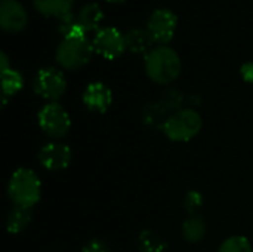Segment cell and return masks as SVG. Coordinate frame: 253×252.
<instances>
[{
	"instance_id": "26",
	"label": "cell",
	"mask_w": 253,
	"mask_h": 252,
	"mask_svg": "<svg viewBox=\"0 0 253 252\" xmlns=\"http://www.w3.org/2000/svg\"><path fill=\"white\" fill-rule=\"evenodd\" d=\"M9 61H7V55L4 52H1V71H6L9 70Z\"/></svg>"
},
{
	"instance_id": "21",
	"label": "cell",
	"mask_w": 253,
	"mask_h": 252,
	"mask_svg": "<svg viewBox=\"0 0 253 252\" xmlns=\"http://www.w3.org/2000/svg\"><path fill=\"white\" fill-rule=\"evenodd\" d=\"M58 30L64 37H71V36H86V31L80 27L77 16L71 12L62 15L61 18H58Z\"/></svg>"
},
{
	"instance_id": "22",
	"label": "cell",
	"mask_w": 253,
	"mask_h": 252,
	"mask_svg": "<svg viewBox=\"0 0 253 252\" xmlns=\"http://www.w3.org/2000/svg\"><path fill=\"white\" fill-rule=\"evenodd\" d=\"M218 252H253V248L245 236H231L222 242Z\"/></svg>"
},
{
	"instance_id": "5",
	"label": "cell",
	"mask_w": 253,
	"mask_h": 252,
	"mask_svg": "<svg viewBox=\"0 0 253 252\" xmlns=\"http://www.w3.org/2000/svg\"><path fill=\"white\" fill-rule=\"evenodd\" d=\"M39 125L47 137L61 140L68 134L71 128V119L61 104L49 102L39 111Z\"/></svg>"
},
{
	"instance_id": "19",
	"label": "cell",
	"mask_w": 253,
	"mask_h": 252,
	"mask_svg": "<svg viewBox=\"0 0 253 252\" xmlns=\"http://www.w3.org/2000/svg\"><path fill=\"white\" fill-rule=\"evenodd\" d=\"M187 98L185 95L179 91V89H175V88H169L166 89L165 92H162L160 98H159V104L169 113H176L179 110L184 108V104H185Z\"/></svg>"
},
{
	"instance_id": "8",
	"label": "cell",
	"mask_w": 253,
	"mask_h": 252,
	"mask_svg": "<svg viewBox=\"0 0 253 252\" xmlns=\"http://www.w3.org/2000/svg\"><path fill=\"white\" fill-rule=\"evenodd\" d=\"M176 24L178 18L170 9H157L151 13L147 30L153 36L154 42L168 43L172 40L175 34Z\"/></svg>"
},
{
	"instance_id": "11",
	"label": "cell",
	"mask_w": 253,
	"mask_h": 252,
	"mask_svg": "<svg viewBox=\"0 0 253 252\" xmlns=\"http://www.w3.org/2000/svg\"><path fill=\"white\" fill-rule=\"evenodd\" d=\"M83 102L90 111L105 113L113 102V92L107 85L101 82H93L84 89Z\"/></svg>"
},
{
	"instance_id": "13",
	"label": "cell",
	"mask_w": 253,
	"mask_h": 252,
	"mask_svg": "<svg viewBox=\"0 0 253 252\" xmlns=\"http://www.w3.org/2000/svg\"><path fill=\"white\" fill-rule=\"evenodd\" d=\"M169 117V113L156 101V102H148L144 105L141 111V119L145 126L150 129H162Z\"/></svg>"
},
{
	"instance_id": "18",
	"label": "cell",
	"mask_w": 253,
	"mask_h": 252,
	"mask_svg": "<svg viewBox=\"0 0 253 252\" xmlns=\"http://www.w3.org/2000/svg\"><path fill=\"white\" fill-rule=\"evenodd\" d=\"M24 85V79L21 76L19 71L16 70H6V71H1V91H3V107L6 105L7 102V98L15 95L16 92L21 91Z\"/></svg>"
},
{
	"instance_id": "2",
	"label": "cell",
	"mask_w": 253,
	"mask_h": 252,
	"mask_svg": "<svg viewBox=\"0 0 253 252\" xmlns=\"http://www.w3.org/2000/svg\"><path fill=\"white\" fill-rule=\"evenodd\" d=\"M7 196L15 206L33 208L42 196V183L37 174L28 168L16 169L7 184Z\"/></svg>"
},
{
	"instance_id": "25",
	"label": "cell",
	"mask_w": 253,
	"mask_h": 252,
	"mask_svg": "<svg viewBox=\"0 0 253 252\" xmlns=\"http://www.w3.org/2000/svg\"><path fill=\"white\" fill-rule=\"evenodd\" d=\"M240 73L243 76V79L249 83H253V62H246L242 65Z\"/></svg>"
},
{
	"instance_id": "16",
	"label": "cell",
	"mask_w": 253,
	"mask_h": 252,
	"mask_svg": "<svg viewBox=\"0 0 253 252\" xmlns=\"http://www.w3.org/2000/svg\"><path fill=\"white\" fill-rule=\"evenodd\" d=\"M206 232H208L206 221L197 214L190 215L182 224V236L190 244L200 242L206 236Z\"/></svg>"
},
{
	"instance_id": "27",
	"label": "cell",
	"mask_w": 253,
	"mask_h": 252,
	"mask_svg": "<svg viewBox=\"0 0 253 252\" xmlns=\"http://www.w3.org/2000/svg\"><path fill=\"white\" fill-rule=\"evenodd\" d=\"M107 1H110V3H122L125 0H107Z\"/></svg>"
},
{
	"instance_id": "23",
	"label": "cell",
	"mask_w": 253,
	"mask_h": 252,
	"mask_svg": "<svg viewBox=\"0 0 253 252\" xmlns=\"http://www.w3.org/2000/svg\"><path fill=\"white\" fill-rule=\"evenodd\" d=\"M203 206V196L196 192V190H191L187 193L185 199H184V208L191 214V215H196V212Z\"/></svg>"
},
{
	"instance_id": "1",
	"label": "cell",
	"mask_w": 253,
	"mask_h": 252,
	"mask_svg": "<svg viewBox=\"0 0 253 252\" xmlns=\"http://www.w3.org/2000/svg\"><path fill=\"white\" fill-rule=\"evenodd\" d=\"M145 73L147 76L159 85H168L178 79L181 73V58L169 46L153 48L145 55Z\"/></svg>"
},
{
	"instance_id": "15",
	"label": "cell",
	"mask_w": 253,
	"mask_h": 252,
	"mask_svg": "<svg viewBox=\"0 0 253 252\" xmlns=\"http://www.w3.org/2000/svg\"><path fill=\"white\" fill-rule=\"evenodd\" d=\"M31 217H33L31 208L15 206V208L9 212L7 220H6L7 232H9V233H13V235L24 232V230L30 226Z\"/></svg>"
},
{
	"instance_id": "20",
	"label": "cell",
	"mask_w": 253,
	"mask_h": 252,
	"mask_svg": "<svg viewBox=\"0 0 253 252\" xmlns=\"http://www.w3.org/2000/svg\"><path fill=\"white\" fill-rule=\"evenodd\" d=\"M139 251L141 252H166L168 245L160 235L151 230H144L139 235Z\"/></svg>"
},
{
	"instance_id": "3",
	"label": "cell",
	"mask_w": 253,
	"mask_h": 252,
	"mask_svg": "<svg viewBox=\"0 0 253 252\" xmlns=\"http://www.w3.org/2000/svg\"><path fill=\"white\" fill-rule=\"evenodd\" d=\"M93 50V43L86 36L64 37L56 49V61L67 70H79L92 59Z\"/></svg>"
},
{
	"instance_id": "24",
	"label": "cell",
	"mask_w": 253,
	"mask_h": 252,
	"mask_svg": "<svg viewBox=\"0 0 253 252\" xmlns=\"http://www.w3.org/2000/svg\"><path fill=\"white\" fill-rule=\"evenodd\" d=\"M83 252H111V251H110V248H108L104 242H101V241H92V242H89V244L83 248Z\"/></svg>"
},
{
	"instance_id": "7",
	"label": "cell",
	"mask_w": 253,
	"mask_h": 252,
	"mask_svg": "<svg viewBox=\"0 0 253 252\" xmlns=\"http://www.w3.org/2000/svg\"><path fill=\"white\" fill-rule=\"evenodd\" d=\"M95 52L107 59H116L126 50L125 36L114 27L99 28L92 40Z\"/></svg>"
},
{
	"instance_id": "17",
	"label": "cell",
	"mask_w": 253,
	"mask_h": 252,
	"mask_svg": "<svg viewBox=\"0 0 253 252\" xmlns=\"http://www.w3.org/2000/svg\"><path fill=\"white\" fill-rule=\"evenodd\" d=\"M74 0H33L34 7L44 16H58L71 12Z\"/></svg>"
},
{
	"instance_id": "10",
	"label": "cell",
	"mask_w": 253,
	"mask_h": 252,
	"mask_svg": "<svg viewBox=\"0 0 253 252\" xmlns=\"http://www.w3.org/2000/svg\"><path fill=\"white\" fill-rule=\"evenodd\" d=\"M27 12L18 0H1L0 25L6 33H19L27 25Z\"/></svg>"
},
{
	"instance_id": "14",
	"label": "cell",
	"mask_w": 253,
	"mask_h": 252,
	"mask_svg": "<svg viewBox=\"0 0 253 252\" xmlns=\"http://www.w3.org/2000/svg\"><path fill=\"white\" fill-rule=\"evenodd\" d=\"M102 18H104V12L99 7V4H96V3H89V4L83 6L80 9V12L77 13V21L84 31L98 30Z\"/></svg>"
},
{
	"instance_id": "12",
	"label": "cell",
	"mask_w": 253,
	"mask_h": 252,
	"mask_svg": "<svg viewBox=\"0 0 253 252\" xmlns=\"http://www.w3.org/2000/svg\"><path fill=\"white\" fill-rule=\"evenodd\" d=\"M125 40L126 49H129L133 53H148L154 43V39L150 34V31L142 28H133L127 31L125 34Z\"/></svg>"
},
{
	"instance_id": "4",
	"label": "cell",
	"mask_w": 253,
	"mask_h": 252,
	"mask_svg": "<svg viewBox=\"0 0 253 252\" xmlns=\"http://www.w3.org/2000/svg\"><path fill=\"white\" fill-rule=\"evenodd\" d=\"M202 126H203L202 116L196 110L182 108L176 113L169 114L163 126V132L172 141L185 143L193 140L202 131Z\"/></svg>"
},
{
	"instance_id": "6",
	"label": "cell",
	"mask_w": 253,
	"mask_h": 252,
	"mask_svg": "<svg viewBox=\"0 0 253 252\" xmlns=\"http://www.w3.org/2000/svg\"><path fill=\"white\" fill-rule=\"evenodd\" d=\"M34 91L44 100L55 102L67 91V80L64 74L55 67H44L39 70L34 79Z\"/></svg>"
},
{
	"instance_id": "9",
	"label": "cell",
	"mask_w": 253,
	"mask_h": 252,
	"mask_svg": "<svg viewBox=\"0 0 253 252\" xmlns=\"http://www.w3.org/2000/svg\"><path fill=\"white\" fill-rule=\"evenodd\" d=\"M39 160L42 166L47 171H62L71 163L73 151L67 144L53 141L42 147L39 153Z\"/></svg>"
}]
</instances>
